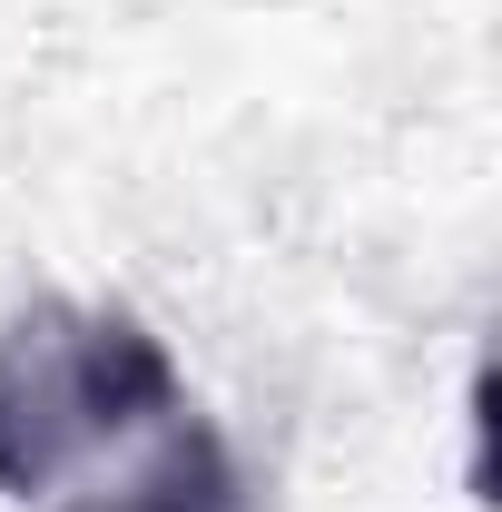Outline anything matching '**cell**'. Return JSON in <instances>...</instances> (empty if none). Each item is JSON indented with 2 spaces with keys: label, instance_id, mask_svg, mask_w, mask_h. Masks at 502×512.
Masks as SVG:
<instances>
[{
  "label": "cell",
  "instance_id": "cell-1",
  "mask_svg": "<svg viewBox=\"0 0 502 512\" xmlns=\"http://www.w3.org/2000/svg\"><path fill=\"white\" fill-rule=\"evenodd\" d=\"M188 414L178 365L128 306H30L0 325V493H50L79 453Z\"/></svg>",
  "mask_w": 502,
  "mask_h": 512
},
{
  "label": "cell",
  "instance_id": "cell-2",
  "mask_svg": "<svg viewBox=\"0 0 502 512\" xmlns=\"http://www.w3.org/2000/svg\"><path fill=\"white\" fill-rule=\"evenodd\" d=\"M99 512H247V473H237V453H227V434L207 414H168V434L138 463V483Z\"/></svg>",
  "mask_w": 502,
  "mask_h": 512
}]
</instances>
